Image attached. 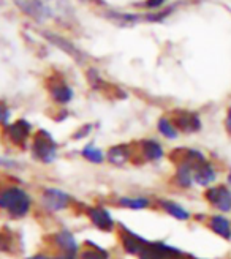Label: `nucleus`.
I'll return each mask as SVG.
<instances>
[{
    "label": "nucleus",
    "instance_id": "obj_1",
    "mask_svg": "<svg viewBox=\"0 0 231 259\" xmlns=\"http://www.w3.org/2000/svg\"><path fill=\"white\" fill-rule=\"evenodd\" d=\"M0 209L13 218H24L32 209L30 194L19 187H7L0 190Z\"/></svg>",
    "mask_w": 231,
    "mask_h": 259
},
{
    "label": "nucleus",
    "instance_id": "obj_2",
    "mask_svg": "<svg viewBox=\"0 0 231 259\" xmlns=\"http://www.w3.org/2000/svg\"><path fill=\"white\" fill-rule=\"evenodd\" d=\"M203 199L217 213L231 215V187L226 184H215L204 190Z\"/></svg>",
    "mask_w": 231,
    "mask_h": 259
},
{
    "label": "nucleus",
    "instance_id": "obj_3",
    "mask_svg": "<svg viewBox=\"0 0 231 259\" xmlns=\"http://www.w3.org/2000/svg\"><path fill=\"white\" fill-rule=\"evenodd\" d=\"M32 157L40 163L49 164L57 158V144L46 130H40L32 141Z\"/></svg>",
    "mask_w": 231,
    "mask_h": 259
},
{
    "label": "nucleus",
    "instance_id": "obj_4",
    "mask_svg": "<svg viewBox=\"0 0 231 259\" xmlns=\"http://www.w3.org/2000/svg\"><path fill=\"white\" fill-rule=\"evenodd\" d=\"M45 8L48 19H54L57 24L70 25L74 21L70 0H38Z\"/></svg>",
    "mask_w": 231,
    "mask_h": 259
},
{
    "label": "nucleus",
    "instance_id": "obj_5",
    "mask_svg": "<svg viewBox=\"0 0 231 259\" xmlns=\"http://www.w3.org/2000/svg\"><path fill=\"white\" fill-rule=\"evenodd\" d=\"M222 169L219 167L215 161L211 158L204 160L203 163L197 164L194 169V180H195V187H200L203 190H206L215 184H219Z\"/></svg>",
    "mask_w": 231,
    "mask_h": 259
},
{
    "label": "nucleus",
    "instance_id": "obj_6",
    "mask_svg": "<svg viewBox=\"0 0 231 259\" xmlns=\"http://www.w3.org/2000/svg\"><path fill=\"white\" fill-rule=\"evenodd\" d=\"M71 198L67 191L60 188H45L42 193V205L49 213H57L65 210L70 205Z\"/></svg>",
    "mask_w": 231,
    "mask_h": 259
},
{
    "label": "nucleus",
    "instance_id": "obj_7",
    "mask_svg": "<svg viewBox=\"0 0 231 259\" xmlns=\"http://www.w3.org/2000/svg\"><path fill=\"white\" fill-rule=\"evenodd\" d=\"M139 259H185L184 253L165 242H147Z\"/></svg>",
    "mask_w": 231,
    "mask_h": 259
},
{
    "label": "nucleus",
    "instance_id": "obj_8",
    "mask_svg": "<svg viewBox=\"0 0 231 259\" xmlns=\"http://www.w3.org/2000/svg\"><path fill=\"white\" fill-rule=\"evenodd\" d=\"M173 122L176 128L179 130V133L185 135H195L200 133L203 130V120L201 115L195 111H187V109H179L174 112Z\"/></svg>",
    "mask_w": 231,
    "mask_h": 259
},
{
    "label": "nucleus",
    "instance_id": "obj_9",
    "mask_svg": "<svg viewBox=\"0 0 231 259\" xmlns=\"http://www.w3.org/2000/svg\"><path fill=\"white\" fill-rule=\"evenodd\" d=\"M206 228L212 232L215 237L225 242H231V218L223 213H211L206 217Z\"/></svg>",
    "mask_w": 231,
    "mask_h": 259
},
{
    "label": "nucleus",
    "instance_id": "obj_10",
    "mask_svg": "<svg viewBox=\"0 0 231 259\" xmlns=\"http://www.w3.org/2000/svg\"><path fill=\"white\" fill-rule=\"evenodd\" d=\"M87 217L91 220V223L103 232H111L115 226V222L108 209L103 205H92L87 209Z\"/></svg>",
    "mask_w": 231,
    "mask_h": 259
},
{
    "label": "nucleus",
    "instance_id": "obj_11",
    "mask_svg": "<svg viewBox=\"0 0 231 259\" xmlns=\"http://www.w3.org/2000/svg\"><path fill=\"white\" fill-rule=\"evenodd\" d=\"M194 169L195 166L185 161V160H179L176 164V171H174V184L177 188L181 190H191L195 187V180H194Z\"/></svg>",
    "mask_w": 231,
    "mask_h": 259
},
{
    "label": "nucleus",
    "instance_id": "obj_12",
    "mask_svg": "<svg viewBox=\"0 0 231 259\" xmlns=\"http://www.w3.org/2000/svg\"><path fill=\"white\" fill-rule=\"evenodd\" d=\"M7 135H8V139L13 142V144L21 147L30 138V135H32V125L25 119H19L15 123H11V125L7 126Z\"/></svg>",
    "mask_w": 231,
    "mask_h": 259
},
{
    "label": "nucleus",
    "instance_id": "obj_13",
    "mask_svg": "<svg viewBox=\"0 0 231 259\" xmlns=\"http://www.w3.org/2000/svg\"><path fill=\"white\" fill-rule=\"evenodd\" d=\"M54 245L63 253V254H71L76 256V253L80 251V243L76 240V237L71 234L68 229H60L56 232L54 236Z\"/></svg>",
    "mask_w": 231,
    "mask_h": 259
},
{
    "label": "nucleus",
    "instance_id": "obj_14",
    "mask_svg": "<svg viewBox=\"0 0 231 259\" xmlns=\"http://www.w3.org/2000/svg\"><path fill=\"white\" fill-rule=\"evenodd\" d=\"M13 2L16 4V7L24 13V15L32 18L35 22H45L48 19L46 11L40 5L38 0H13Z\"/></svg>",
    "mask_w": 231,
    "mask_h": 259
},
{
    "label": "nucleus",
    "instance_id": "obj_15",
    "mask_svg": "<svg viewBox=\"0 0 231 259\" xmlns=\"http://www.w3.org/2000/svg\"><path fill=\"white\" fill-rule=\"evenodd\" d=\"M160 207H162V210L166 215H170L171 218L177 220V222H188V220H191V212L187 209L185 205H182L181 202H177V201L162 199Z\"/></svg>",
    "mask_w": 231,
    "mask_h": 259
},
{
    "label": "nucleus",
    "instance_id": "obj_16",
    "mask_svg": "<svg viewBox=\"0 0 231 259\" xmlns=\"http://www.w3.org/2000/svg\"><path fill=\"white\" fill-rule=\"evenodd\" d=\"M147 240H144L143 237H139L135 232L125 229L124 234H122V245H124V250L128 254H136L139 256V253L144 250Z\"/></svg>",
    "mask_w": 231,
    "mask_h": 259
},
{
    "label": "nucleus",
    "instance_id": "obj_17",
    "mask_svg": "<svg viewBox=\"0 0 231 259\" xmlns=\"http://www.w3.org/2000/svg\"><path fill=\"white\" fill-rule=\"evenodd\" d=\"M141 150H143V157L150 163L160 161L165 157L163 146L156 139H144L143 142H141Z\"/></svg>",
    "mask_w": 231,
    "mask_h": 259
},
{
    "label": "nucleus",
    "instance_id": "obj_18",
    "mask_svg": "<svg viewBox=\"0 0 231 259\" xmlns=\"http://www.w3.org/2000/svg\"><path fill=\"white\" fill-rule=\"evenodd\" d=\"M132 157V150L128 144H118L108 150L106 160L114 166H124Z\"/></svg>",
    "mask_w": 231,
    "mask_h": 259
},
{
    "label": "nucleus",
    "instance_id": "obj_19",
    "mask_svg": "<svg viewBox=\"0 0 231 259\" xmlns=\"http://www.w3.org/2000/svg\"><path fill=\"white\" fill-rule=\"evenodd\" d=\"M43 36L46 38V40H49L53 45H56L59 49H62V51H65V53L68 54V56H71V57H74L76 60H81L83 59V56H81V53L78 49H76L68 40H65V38H62L60 35H56V33H49V32H43Z\"/></svg>",
    "mask_w": 231,
    "mask_h": 259
},
{
    "label": "nucleus",
    "instance_id": "obj_20",
    "mask_svg": "<svg viewBox=\"0 0 231 259\" xmlns=\"http://www.w3.org/2000/svg\"><path fill=\"white\" fill-rule=\"evenodd\" d=\"M51 97H53V100L59 103V105H67L73 98V90L63 81H60L57 84L51 85Z\"/></svg>",
    "mask_w": 231,
    "mask_h": 259
},
{
    "label": "nucleus",
    "instance_id": "obj_21",
    "mask_svg": "<svg viewBox=\"0 0 231 259\" xmlns=\"http://www.w3.org/2000/svg\"><path fill=\"white\" fill-rule=\"evenodd\" d=\"M157 130H159V133L168 141H176L179 138V135H181L179 130L176 128L173 119H170V117H160L157 122Z\"/></svg>",
    "mask_w": 231,
    "mask_h": 259
},
{
    "label": "nucleus",
    "instance_id": "obj_22",
    "mask_svg": "<svg viewBox=\"0 0 231 259\" xmlns=\"http://www.w3.org/2000/svg\"><path fill=\"white\" fill-rule=\"evenodd\" d=\"M118 204L122 207V209H130V210H144L150 205V201L144 196H122L119 198Z\"/></svg>",
    "mask_w": 231,
    "mask_h": 259
},
{
    "label": "nucleus",
    "instance_id": "obj_23",
    "mask_svg": "<svg viewBox=\"0 0 231 259\" xmlns=\"http://www.w3.org/2000/svg\"><path fill=\"white\" fill-rule=\"evenodd\" d=\"M81 155H83V157H84L87 161H91V163H94V164H100V163H103V161L106 160L105 153L101 152L97 146H94L92 142H91V144H86V146L83 147Z\"/></svg>",
    "mask_w": 231,
    "mask_h": 259
},
{
    "label": "nucleus",
    "instance_id": "obj_24",
    "mask_svg": "<svg viewBox=\"0 0 231 259\" xmlns=\"http://www.w3.org/2000/svg\"><path fill=\"white\" fill-rule=\"evenodd\" d=\"M86 245H91L89 248H86L84 251H81V259H108V253L98 247V245H95L94 242H87Z\"/></svg>",
    "mask_w": 231,
    "mask_h": 259
},
{
    "label": "nucleus",
    "instance_id": "obj_25",
    "mask_svg": "<svg viewBox=\"0 0 231 259\" xmlns=\"http://www.w3.org/2000/svg\"><path fill=\"white\" fill-rule=\"evenodd\" d=\"M10 119H11V111H10V108L5 105V103L0 101V125L8 126L10 125Z\"/></svg>",
    "mask_w": 231,
    "mask_h": 259
},
{
    "label": "nucleus",
    "instance_id": "obj_26",
    "mask_svg": "<svg viewBox=\"0 0 231 259\" xmlns=\"http://www.w3.org/2000/svg\"><path fill=\"white\" fill-rule=\"evenodd\" d=\"M223 128H225V133H226V136L231 139V105H229V106L226 108V111H225Z\"/></svg>",
    "mask_w": 231,
    "mask_h": 259
},
{
    "label": "nucleus",
    "instance_id": "obj_27",
    "mask_svg": "<svg viewBox=\"0 0 231 259\" xmlns=\"http://www.w3.org/2000/svg\"><path fill=\"white\" fill-rule=\"evenodd\" d=\"M91 132H92V125H84V126L80 130V133H74V135H73V138H74V139H83V138H86V136L91 135Z\"/></svg>",
    "mask_w": 231,
    "mask_h": 259
},
{
    "label": "nucleus",
    "instance_id": "obj_28",
    "mask_svg": "<svg viewBox=\"0 0 231 259\" xmlns=\"http://www.w3.org/2000/svg\"><path fill=\"white\" fill-rule=\"evenodd\" d=\"M165 4V0H146V8H150V10H153V8H160L162 5Z\"/></svg>",
    "mask_w": 231,
    "mask_h": 259
},
{
    "label": "nucleus",
    "instance_id": "obj_29",
    "mask_svg": "<svg viewBox=\"0 0 231 259\" xmlns=\"http://www.w3.org/2000/svg\"><path fill=\"white\" fill-rule=\"evenodd\" d=\"M16 163L13 161V160H7L4 157H0V166H4V167H11V166H15Z\"/></svg>",
    "mask_w": 231,
    "mask_h": 259
},
{
    "label": "nucleus",
    "instance_id": "obj_30",
    "mask_svg": "<svg viewBox=\"0 0 231 259\" xmlns=\"http://www.w3.org/2000/svg\"><path fill=\"white\" fill-rule=\"evenodd\" d=\"M223 184H226L228 187H231V166L226 169V172H225V182Z\"/></svg>",
    "mask_w": 231,
    "mask_h": 259
},
{
    "label": "nucleus",
    "instance_id": "obj_31",
    "mask_svg": "<svg viewBox=\"0 0 231 259\" xmlns=\"http://www.w3.org/2000/svg\"><path fill=\"white\" fill-rule=\"evenodd\" d=\"M27 259H53V257H49V256H46V254H33V256H30V257H27Z\"/></svg>",
    "mask_w": 231,
    "mask_h": 259
},
{
    "label": "nucleus",
    "instance_id": "obj_32",
    "mask_svg": "<svg viewBox=\"0 0 231 259\" xmlns=\"http://www.w3.org/2000/svg\"><path fill=\"white\" fill-rule=\"evenodd\" d=\"M54 259H76V256H71V254H60Z\"/></svg>",
    "mask_w": 231,
    "mask_h": 259
},
{
    "label": "nucleus",
    "instance_id": "obj_33",
    "mask_svg": "<svg viewBox=\"0 0 231 259\" xmlns=\"http://www.w3.org/2000/svg\"><path fill=\"white\" fill-rule=\"evenodd\" d=\"M195 259H212V257H195Z\"/></svg>",
    "mask_w": 231,
    "mask_h": 259
},
{
    "label": "nucleus",
    "instance_id": "obj_34",
    "mask_svg": "<svg viewBox=\"0 0 231 259\" xmlns=\"http://www.w3.org/2000/svg\"><path fill=\"white\" fill-rule=\"evenodd\" d=\"M229 259H231V257H229Z\"/></svg>",
    "mask_w": 231,
    "mask_h": 259
}]
</instances>
